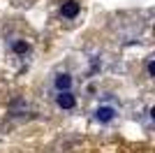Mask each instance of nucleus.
Listing matches in <instances>:
<instances>
[{
    "label": "nucleus",
    "instance_id": "f257e3e1",
    "mask_svg": "<svg viewBox=\"0 0 155 153\" xmlns=\"http://www.w3.org/2000/svg\"><path fill=\"white\" fill-rule=\"evenodd\" d=\"M56 104H58L60 109H74V104H77V97L72 95L70 90H60L58 97H56Z\"/></svg>",
    "mask_w": 155,
    "mask_h": 153
},
{
    "label": "nucleus",
    "instance_id": "423d86ee",
    "mask_svg": "<svg viewBox=\"0 0 155 153\" xmlns=\"http://www.w3.org/2000/svg\"><path fill=\"white\" fill-rule=\"evenodd\" d=\"M146 70H148L150 76H155V60H148V67H146Z\"/></svg>",
    "mask_w": 155,
    "mask_h": 153
},
{
    "label": "nucleus",
    "instance_id": "20e7f679",
    "mask_svg": "<svg viewBox=\"0 0 155 153\" xmlns=\"http://www.w3.org/2000/svg\"><path fill=\"white\" fill-rule=\"evenodd\" d=\"M53 86H56V90H70V86H72V76L70 74H58L56 76V81H53Z\"/></svg>",
    "mask_w": 155,
    "mask_h": 153
},
{
    "label": "nucleus",
    "instance_id": "39448f33",
    "mask_svg": "<svg viewBox=\"0 0 155 153\" xmlns=\"http://www.w3.org/2000/svg\"><path fill=\"white\" fill-rule=\"evenodd\" d=\"M12 51H14V53H26V51H30V44L23 42V39H19V42H14V44H12Z\"/></svg>",
    "mask_w": 155,
    "mask_h": 153
},
{
    "label": "nucleus",
    "instance_id": "7ed1b4c3",
    "mask_svg": "<svg viewBox=\"0 0 155 153\" xmlns=\"http://www.w3.org/2000/svg\"><path fill=\"white\" fill-rule=\"evenodd\" d=\"M79 9H81V5H79L77 0H67V2H63V7H60V14H63L65 19H74L79 14Z\"/></svg>",
    "mask_w": 155,
    "mask_h": 153
},
{
    "label": "nucleus",
    "instance_id": "f03ea898",
    "mask_svg": "<svg viewBox=\"0 0 155 153\" xmlns=\"http://www.w3.org/2000/svg\"><path fill=\"white\" fill-rule=\"evenodd\" d=\"M114 116H116V109L109 107V104H104V107H97V109H95V121H100V123L114 121Z\"/></svg>",
    "mask_w": 155,
    "mask_h": 153
}]
</instances>
